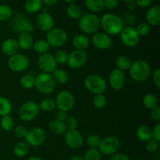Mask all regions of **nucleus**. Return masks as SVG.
Masks as SVG:
<instances>
[{
  "label": "nucleus",
  "instance_id": "obj_27",
  "mask_svg": "<svg viewBox=\"0 0 160 160\" xmlns=\"http://www.w3.org/2000/svg\"><path fill=\"white\" fill-rule=\"evenodd\" d=\"M43 2L42 0H26L24 3L25 10L28 13H36L42 9Z\"/></svg>",
  "mask_w": 160,
  "mask_h": 160
},
{
  "label": "nucleus",
  "instance_id": "obj_35",
  "mask_svg": "<svg viewBox=\"0 0 160 160\" xmlns=\"http://www.w3.org/2000/svg\"><path fill=\"white\" fill-rule=\"evenodd\" d=\"M67 14L70 18L73 20H79V18L82 15V12H81V8L78 5L72 3L67 6Z\"/></svg>",
  "mask_w": 160,
  "mask_h": 160
},
{
  "label": "nucleus",
  "instance_id": "obj_49",
  "mask_svg": "<svg viewBox=\"0 0 160 160\" xmlns=\"http://www.w3.org/2000/svg\"><path fill=\"white\" fill-rule=\"evenodd\" d=\"M109 160H131L128 155L122 152H117L116 154L111 156Z\"/></svg>",
  "mask_w": 160,
  "mask_h": 160
},
{
  "label": "nucleus",
  "instance_id": "obj_14",
  "mask_svg": "<svg viewBox=\"0 0 160 160\" xmlns=\"http://www.w3.org/2000/svg\"><path fill=\"white\" fill-rule=\"evenodd\" d=\"M38 67L42 73H52V72L57 68V63L53 57V55L47 52L40 55L38 59Z\"/></svg>",
  "mask_w": 160,
  "mask_h": 160
},
{
  "label": "nucleus",
  "instance_id": "obj_24",
  "mask_svg": "<svg viewBox=\"0 0 160 160\" xmlns=\"http://www.w3.org/2000/svg\"><path fill=\"white\" fill-rule=\"evenodd\" d=\"M136 136L141 142H147L152 139V129L146 125H141L136 130Z\"/></svg>",
  "mask_w": 160,
  "mask_h": 160
},
{
  "label": "nucleus",
  "instance_id": "obj_33",
  "mask_svg": "<svg viewBox=\"0 0 160 160\" xmlns=\"http://www.w3.org/2000/svg\"><path fill=\"white\" fill-rule=\"evenodd\" d=\"M38 106L39 109L46 112H52V111L56 108V102H55L54 99H52V98H44L43 100L41 101Z\"/></svg>",
  "mask_w": 160,
  "mask_h": 160
},
{
  "label": "nucleus",
  "instance_id": "obj_22",
  "mask_svg": "<svg viewBox=\"0 0 160 160\" xmlns=\"http://www.w3.org/2000/svg\"><path fill=\"white\" fill-rule=\"evenodd\" d=\"M72 45L76 50L84 51L90 45V41L85 34H76L72 39Z\"/></svg>",
  "mask_w": 160,
  "mask_h": 160
},
{
  "label": "nucleus",
  "instance_id": "obj_5",
  "mask_svg": "<svg viewBox=\"0 0 160 160\" xmlns=\"http://www.w3.org/2000/svg\"><path fill=\"white\" fill-rule=\"evenodd\" d=\"M85 88L94 95L103 94L107 89V82L102 76L98 74H91L84 81Z\"/></svg>",
  "mask_w": 160,
  "mask_h": 160
},
{
  "label": "nucleus",
  "instance_id": "obj_58",
  "mask_svg": "<svg viewBox=\"0 0 160 160\" xmlns=\"http://www.w3.org/2000/svg\"><path fill=\"white\" fill-rule=\"evenodd\" d=\"M63 2H65L66 3H67V4H72V3H73L75 2V0H62Z\"/></svg>",
  "mask_w": 160,
  "mask_h": 160
},
{
  "label": "nucleus",
  "instance_id": "obj_9",
  "mask_svg": "<svg viewBox=\"0 0 160 160\" xmlns=\"http://www.w3.org/2000/svg\"><path fill=\"white\" fill-rule=\"evenodd\" d=\"M120 148V140L114 136H109L101 140L98 148L102 154L106 156H112L118 152Z\"/></svg>",
  "mask_w": 160,
  "mask_h": 160
},
{
  "label": "nucleus",
  "instance_id": "obj_26",
  "mask_svg": "<svg viewBox=\"0 0 160 160\" xmlns=\"http://www.w3.org/2000/svg\"><path fill=\"white\" fill-rule=\"evenodd\" d=\"M85 6L92 13H98L104 9L103 0H85Z\"/></svg>",
  "mask_w": 160,
  "mask_h": 160
},
{
  "label": "nucleus",
  "instance_id": "obj_59",
  "mask_svg": "<svg viewBox=\"0 0 160 160\" xmlns=\"http://www.w3.org/2000/svg\"><path fill=\"white\" fill-rule=\"evenodd\" d=\"M120 1H123V2H129L133 1V0H120Z\"/></svg>",
  "mask_w": 160,
  "mask_h": 160
},
{
  "label": "nucleus",
  "instance_id": "obj_25",
  "mask_svg": "<svg viewBox=\"0 0 160 160\" xmlns=\"http://www.w3.org/2000/svg\"><path fill=\"white\" fill-rule=\"evenodd\" d=\"M48 129L52 134L56 135H60V134H65L67 130V127L64 122L59 121L58 120H53L48 124Z\"/></svg>",
  "mask_w": 160,
  "mask_h": 160
},
{
  "label": "nucleus",
  "instance_id": "obj_17",
  "mask_svg": "<svg viewBox=\"0 0 160 160\" xmlns=\"http://www.w3.org/2000/svg\"><path fill=\"white\" fill-rule=\"evenodd\" d=\"M35 23L38 28L44 32L51 31L55 25L54 19L48 12H41L38 13L36 17Z\"/></svg>",
  "mask_w": 160,
  "mask_h": 160
},
{
  "label": "nucleus",
  "instance_id": "obj_43",
  "mask_svg": "<svg viewBox=\"0 0 160 160\" xmlns=\"http://www.w3.org/2000/svg\"><path fill=\"white\" fill-rule=\"evenodd\" d=\"M135 30L139 36H145L149 33L150 26L146 22H142L139 24H138Z\"/></svg>",
  "mask_w": 160,
  "mask_h": 160
},
{
  "label": "nucleus",
  "instance_id": "obj_55",
  "mask_svg": "<svg viewBox=\"0 0 160 160\" xmlns=\"http://www.w3.org/2000/svg\"><path fill=\"white\" fill-rule=\"evenodd\" d=\"M127 4H128V9H130V10H134V9L136 8V6H137L136 3L134 2V0H133V1L129 2H127Z\"/></svg>",
  "mask_w": 160,
  "mask_h": 160
},
{
  "label": "nucleus",
  "instance_id": "obj_39",
  "mask_svg": "<svg viewBox=\"0 0 160 160\" xmlns=\"http://www.w3.org/2000/svg\"><path fill=\"white\" fill-rule=\"evenodd\" d=\"M102 153L98 148H89L84 153V160H101Z\"/></svg>",
  "mask_w": 160,
  "mask_h": 160
},
{
  "label": "nucleus",
  "instance_id": "obj_3",
  "mask_svg": "<svg viewBox=\"0 0 160 160\" xmlns=\"http://www.w3.org/2000/svg\"><path fill=\"white\" fill-rule=\"evenodd\" d=\"M78 28L86 34H95L100 28V18L92 12L82 14L78 20Z\"/></svg>",
  "mask_w": 160,
  "mask_h": 160
},
{
  "label": "nucleus",
  "instance_id": "obj_54",
  "mask_svg": "<svg viewBox=\"0 0 160 160\" xmlns=\"http://www.w3.org/2000/svg\"><path fill=\"white\" fill-rule=\"evenodd\" d=\"M42 1L47 6H52L56 5L59 2V0H42Z\"/></svg>",
  "mask_w": 160,
  "mask_h": 160
},
{
  "label": "nucleus",
  "instance_id": "obj_15",
  "mask_svg": "<svg viewBox=\"0 0 160 160\" xmlns=\"http://www.w3.org/2000/svg\"><path fill=\"white\" fill-rule=\"evenodd\" d=\"M65 142L69 148L72 149H78L84 143V138L78 130H67L64 136Z\"/></svg>",
  "mask_w": 160,
  "mask_h": 160
},
{
  "label": "nucleus",
  "instance_id": "obj_20",
  "mask_svg": "<svg viewBox=\"0 0 160 160\" xmlns=\"http://www.w3.org/2000/svg\"><path fill=\"white\" fill-rule=\"evenodd\" d=\"M19 45L17 40L13 38H7L3 41L1 45L2 52L4 55L7 56H12L18 53Z\"/></svg>",
  "mask_w": 160,
  "mask_h": 160
},
{
  "label": "nucleus",
  "instance_id": "obj_57",
  "mask_svg": "<svg viewBox=\"0 0 160 160\" xmlns=\"http://www.w3.org/2000/svg\"><path fill=\"white\" fill-rule=\"evenodd\" d=\"M28 160H43L42 158L38 157V156H32V157H30Z\"/></svg>",
  "mask_w": 160,
  "mask_h": 160
},
{
  "label": "nucleus",
  "instance_id": "obj_56",
  "mask_svg": "<svg viewBox=\"0 0 160 160\" xmlns=\"http://www.w3.org/2000/svg\"><path fill=\"white\" fill-rule=\"evenodd\" d=\"M70 160H84V159H83V157H81L80 156H74L70 158Z\"/></svg>",
  "mask_w": 160,
  "mask_h": 160
},
{
  "label": "nucleus",
  "instance_id": "obj_45",
  "mask_svg": "<svg viewBox=\"0 0 160 160\" xmlns=\"http://www.w3.org/2000/svg\"><path fill=\"white\" fill-rule=\"evenodd\" d=\"M159 142H156L154 139H151V140L148 141L146 142V145H145V148L146 150L150 153H154L159 148Z\"/></svg>",
  "mask_w": 160,
  "mask_h": 160
},
{
  "label": "nucleus",
  "instance_id": "obj_28",
  "mask_svg": "<svg viewBox=\"0 0 160 160\" xmlns=\"http://www.w3.org/2000/svg\"><path fill=\"white\" fill-rule=\"evenodd\" d=\"M30 146L26 142H20L16 144L13 147V154L17 157H24L29 152Z\"/></svg>",
  "mask_w": 160,
  "mask_h": 160
},
{
  "label": "nucleus",
  "instance_id": "obj_32",
  "mask_svg": "<svg viewBox=\"0 0 160 160\" xmlns=\"http://www.w3.org/2000/svg\"><path fill=\"white\" fill-rule=\"evenodd\" d=\"M52 77L54 78L56 83H59L60 84H64L68 81L69 77L68 73L62 69L56 68L52 72Z\"/></svg>",
  "mask_w": 160,
  "mask_h": 160
},
{
  "label": "nucleus",
  "instance_id": "obj_8",
  "mask_svg": "<svg viewBox=\"0 0 160 160\" xmlns=\"http://www.w3.org/2000/svg\"><path fill=\"white\" fill-rule=\"evenodd\" d=\"M55 102H56V107L59 111L67 112L71 110L74 106L75 98L71 92L63 90L57 94Z\"/></svg>",
  "mask_w": 160,
  "mask_h": 160
},
{
  "label": "nucleus",
  "instance_id": "obj_4",
  "mask_svg": "<svg viewBox=\"0 0 160 160\" xmlns=\"http://www.w3.org/2000/svg\"><path fill=\"white\" fill-rule=\"evenodd\" d=\"M34 87L45 95H50L56 90V83L51 73H41L35 77Z\"/></svg>",
  "mask_w": 160,
  "mask_h": 160
},
{
  "label": "nucleus",
  "instance_id": "obj_29",
  "mask_svg": "<svg viewBox=\"0 0 160 160\" xmlns=\"http://www.w3.org/2000/svg\"><path fill=\"white\" fill-rule=\"evenodd\" d=\"M143 105L146 109L152 110L159 106V98L154 94H146L143 98Z\"/></svg>",
  "mask_w": 160,
  "mask_h": 160
},
{
  "label": "nucleus",
  "instance_id": "obj_60",
  "mask_svg": "<svg viewBox=\"0 0 160 160\" xmlns=\"http://www.w3.org/2000/svg\"></svg>",
  "mask_w": 160,
  "mask_h": 160
},
{
  "label": "nucleus",
  "instance_id": "obj_34",
  "mask_svg": "<svg viewBox=\"0 0 160 160\" xmlns=\"http://www.w3.org/2000/svg\"><path fill=\"white\" fill-rule=\"evenodd\" d=\"M131 63L132 62L131 59L126 56H120L116 59V66H117V69L122 70V71L129 70Z\"/></svg>",
  "mask_w": 160,
  "mask_h": 160
},
{
  "label": "nucleus",
  "instance_id": "obj_30",
  "mask_svg": "<svg viewBox=\"0 0 160 160\" xmlns=\"http://www.w3.org/2000/svg\"><path fill=\"white\" fill-rule=\"evenodd\" d=\"M32 47L34 51L39 55L47 53L50 48V45H48L47 41L43 40V39H40V40L36 41L35 42H34Z\"/></svg>",
  "mask_w": 160,
  "mask_h": 160
},
{
  "label": "nucleus",
  "instance_id": "obj_40",
  "mask_svg": "<svg viewBox=\"0 0 160 160\" xmlns=\"http://www.w3.org/2000/svg\"><path fill=\"white\" fill-rule=\"evenodd\" d=\"M107 104V99L103 94L95 95L93 98V105L96 109H104Z\"/></svg>",
  "mask_w": 160,
  "mask_h": 160
},
{
  "label": "nucleus",
  "instance_id": "obj_47",
  "mask_svg": "<svg viewBox=\"0 0 160 160\" xmlns=\"http://www.w3.org/2000/svg\"><path fill=\"white\" fill-rule=\"evenodd\" d=\"M152 137L156 142H160V124L157 123L156 126L152 129Z\"/></svg>",
  "mask_w": 160,
  "mask_h": 160
},
{
  "label": "nucleus",
  "instance_id": "obj_38",
  "mask_svg": "<svg viewBox=\"0 0 160 160\" xmlns=\"http://www.w3.org/2000/svg\"><path fill=\"white\" fill-rule=\"evenodd\" d=\"M14 124H15V122H14L13 118L9 115L2 117L0 120L1 128L6 131H9L13 129Z\"/></svg>",
  "mask_w": 160,
  "mask_h": 160
},
{
  "label": "nucleus",
  "instance_id": "obj_53",
  "mask_svg": "<svg viewBox=\"0 0 160 160\" xmlns=\"http://www.w3.org/2000/svg\"><path fill=\"white\" fill-rule=\"evenodd\" d=\"M67 113L65 112H62V111H59L56 114V120H59V121H62L65 123L66 120H67Z\"/></svg>",
  "mask_w": 160,
  "mask_h": 160
},
{
  "label": "nucleus",
  "instance_id": "obj_23",
  "mask_svg": "<svg viewBox=\"0 0 160 160\" xmlns=\"http://www.w3.org/2000/svg\"><path fill=\"white\" fill-rule=\"evenodd\" d=\"M17 44L19 45V48H22L23 50H28L33 46L34 40L31 33L23 32L19 34L17 38Z\"/></svg>",
  "mask_w": 160,
  "mask_h": 160
},
{
  "label": "nucleus",
  "instance_id": "obj_7",
  "mask_svg": "<svg viewBox=\"0 0 160 160\" xmlns=\"http://www.w3.org/2000/svg\"><path fill=\"white\" fill-rule=\"evenodd\" d=\"M39 111L40 109L37 103L33 101L25 102L19 108V118L24 122L31 121L38 117Z\"/></svg>",
  "mask_w": 160,
  "mask_h": 160
},
{
  "label": "nucleus",
  "instance_id": "obj_31",
  "mask_svg": "<svg viewBox=\"0 0 160 160\" xmlns=\"http://www.w3.org/2000/svg\"><path fill=\"white\" fill-rule=\"evenodd\" d=\"M12 106L10 101L5 97L0 96V117H5L12 112Z\"/></svg>",
  "mask_w": 160,
  "mask_h": 160
},
{
  "label": "nucleus",
  "instance_id": "obj_36",
  "mask_svg": "<svg viewBox=\"0 0 160 160\" xmlns=\"http://www.w3.org/2000/svg\"><path fill=\"white\" fill-rule=\"evenodd\" d=\"M35 78L31 74H24L20 80V84L23 88L31 89L34 87Z\"/></svg>",
  "mask_w": 160,
  "mask_h": 160
},
{
  "label": "nucleus",
  "instance_id": "obj_16",
  "mask_svg": "<svg viewBox=\"0 0 160 160\" xmlns=\"http://www.w3.org/2000/svg\"><path fill=\"white\" fill-rule=\"evenodd\" d=\"M87 62V54L84 51L73 50L67 58V65L72 69H79L82 67Z\"/></svg>",
  "mask_w": 160,
  "mask_h": 160
},
{
  "label": "nucleus",
  "instance_id": "obj_2",
  "mask_svg": "<svg viewBox=\"0 0 160 160\" xmlns=\"http://www.w3.org/2000/svg\"><path fill=\"white\" fill-rule=\"evenodd\" d=\"M131 79L136 82H145L151 74V67L147 61L144 59H138L131 63L129 70Z\"/></svg>",
  "mask_w": 160,
  "mask_h": 160
},
{
  "label": "nucleus",
  "instance_id": "obj_11",
  "mask_svg": "<svg viewBox=\"0 0 160 160\" xmlns=\"http://www.w3.org/2000/svg\"><path fill=\"white\" fill-rule=\"evenodd\" d=\"M46 139V133L42 128L36 127L28 131L25 140L29 146L38 147L45 142Z\"/></svg>",
  "mask_w": 160,
  "mask_h": 160
},
{
  "label": "nucleus",
  "instance_id": "obj_18",
  "mask_svg": "<svg viewBox=\"0 0 160 160\" xmlns=\"http://www.w3.org/2000/svg\"><path fill=\"white\" fill-rule=\"evenodd\" d=\"M126 82L124 72L116 68L110 72L109 75V84L112 89L116 91L123 88Z\"/></svg>",
  "mask_w": 160,
  "mask_h": 160
},
{
  "label": "nucleus",
  "instance_id": "obj_48",
  "mask_svg": "<svg viewBox=\"0 0 160 160\" xmlns=\"http://www.w3.org/2000/svg\"><path fill=\"white\" fill-rule=\"evenodd\" d=\"M104 7L108 9H114L118 6L119 0H103Z\"/></svg>",
  "mask_w": 160,
  "mask_h": 160
},
{
  "label": "nucleus",
  "instance_id": "obj_51",
  "mask_svg": "<svg viewBox=\"0 0 160 160\" xmlns=\"http://www.w3.org/2000/svg\"><path fill=\"white\" fill-rule=\"evenodd\" d=\"M152 79H153V82H154L155 85L159 88H160V70L159 68L156 69V70L153 73V76H152Z\"/></svg>",
  "mask_w": 160,
  "mask_h": 160
},
{
  "label": "nucleus",
  "instance_id": "obj_46",
  "mask_svg": "<svg viewBox=\"0 0 160 160\" xmlns=\"http://www.w3.org/2000/svg\"><path fill=\"white\" fill-rule=\"evenodd\" d=\"M67 130H76L78 128V122L75 117H68L67 120L65 121Z\"/></svg>",
  "mask_w": 160,
  "mask_h": 160
},
{
  "label": "nucleus",
  "instance_id": "obj_6",
  "mask_svg": "<svg viewBox=\"0 0 160 160\" xmlns=\"http://www.w3.org/2000/svg\"><path fill=\"white\" fill-rule=\"evenodd\" d=\"M68 35L65 30L60 28H53L47 32L46 41L50 46L53 48H60L67 42Z\"/></svg>",
  "mask_w": 160,
  "mask_h": 160
},
{
  "label": "nucleus",
  "instance_id": "obj_41",
  "mask_svg": "<svg viewBox=\"0 0 160 160\" xmlns=\"http://www.w3.org/2000/svg\"><path fill=\"white\" fill-rule=\"evenodd\" d=\"M101 142V138L99 136L95 134H89L86 138V143L89 148H98Z\"/></svg>",
  "mask_w": 160,
  "mask_h": 160
},
{
  "label": "nucleus",
  "instance_id": "obj_13",
  "mask_svg": "<svg viewBox=\"0 0 160 160\" xmlns=\"http://www.w3.org/2000/svg\"><path fill=\"white\" fill-rule=\"evenodd\" d=\"M120 34L122 43L129 48L136 46L140 41V36L138 35L134 27L128 26L123 28Z\"/></svg>",
  "mask_w": 160,
  "mask_h": 160
},
{
  "label": "nucleus",
  "instance_id": "obj_10",
  "mask_svg": "<svg viewBox=\"0 0 160 160\" xmlns=\"http://www.w3.org/2000/svg\"><path fill=\"white\" fill-rule=\"evenodd\" d=\"M11 28L15 33L28 32L31 33L34 31V24L23 14H18L11 21Z\"/></svg>",
  "mask_w": 160,
  "mask_h": 160
},
{
  "label": "nucleus",
  "instance_id": "obj_37",
  "mask_svg": "<svg viewBox=\"0 0 160 160\" xmlns=\"http://www.w3.org/2000/svg\"><path fill=\"white\" fill-rule=\"evenodd\" d=\"M12 9L6 4L0 5V21H6L12 17Z\"/></svg>",
  "mask_w": 160,
  "mask_h": 160
},
{
  "label": "nucleus",
  "instance_id": "obj_50",
  "mask_svg": "<svg viewBox=\"0 0 160 160\" xmlns=\"http://www.w3.org/2000/svg\"><path fill=\"white\" fill-rule=\"evenodd\" d=\"M151 117L152 120H155V121H157V122L160 121V107H159V106H158L157 107H156V108H154L153 109H152Z\"/></svg>",
  "mask_w": 160,
  "mask_h": 160
},
{
  "label": "nucleus",
  "instance_id": "obj_19",
  "mask_svg": "<svg viewBox=\"0 0 160 160\" xmlns=\"http://www.w3.org/2000/svg\"><path fill=\"white\" fill-rule=\"evenodd\" d=\"M92 44L98 49L108 50L112 47V39L105 32L97 31L92 37Z\"/></svg>",
  "mask_w": 160,
  "mask_h": 160
},
{
  "label": "nucleus",
  "instance_id": "obj_21",
  "mask_svg": "<svg viewBox=\"0 0 160 160\" xmlns=\"http://www.w3.org/2000/svg\"><path fill=\"white\" fill-rule=\"evenodd\" d=\"M146 23L151 26L156 27L160 23V7L159 6H154L149 8L145 14Z\"/></svg>",
  "mask_w": 160,
  "mask_h": 160
},
{
  "label": "nucleus",
  "instance_id": "obj_42",
  "mask_svg": "<svg viewBox=\"0 0 160 160\" xmlns=\"http://www.w3.org/2000/svg\"><path fill=\"white\" fill-rule=\"evenodd\" d=\"M53 57H54L56 63L60 64V65H64V64L67 63V62L68 53H67L66 51H64V50L59 49V50H57V51L55 52Z\"/></svg>",
  "mask_w": 160,
  "mask_h": 160
},
{
  "label": "nucleus",
  "instance_id": "obj_44",
  "mask_svg": "<svg viewBox=\"0 0 160 160\" xmlns=\"http://www.w3.org/2000/svg\"><path fill=\"white\" fill-rule=\"evenodd\" d=\"M14 134L17 136L18 138H25L28 134V130L25 128L24 126L22 125H18L13 128Z\"/></svg>",
  "mask_w": 160,
  "mask_h": 160
},
{
  "label": "nucleus",
  "instance_id": "obj_52",
  "mask_svg": "<svg viewBox=\"0 0 160 160\" xmlns=\"http://www.w3.org/2000/svg\"><path fill=\"white\" fill-rule=\"evenodd\" d=\"M137 6L142 8H147L152 4V0H134Z\"/></svg>",
  "mask_w": 160,
  "mask_h": 160
},
{
  "label": "nucleus",
  "instance_id": "obj_12",
  "mask_svg": "<svg viewBox=\"0 0 160 160\" xmlns=\"http://www.w3.org/2000/svg\"><path fill=\"white\" fill-rule=\"evenodd\" d=\"M29 59L23 54H17L9 56L7 65L11 70L14 72L24 71L29 67Z\"/></svg>",
  "mask_w": 160,
  "mask_h": 160
},
{
  "label": "nucleus",
  "instance_id": "obj_1",
  "mask_svg": "<svg viewBox=\"0 0 160 160\" xmlns=\"http://www.w3.org/2000/svg\"><path fill=\"white\" fill-rule=\"evenodd\" d=\"M100 27L104 32L109 35H117L120 34L124 28L123 19L114 13H105L100 19Z\"/></svg>",
  "mask_w": 160,
  "mask_h": 160
}]
</instances>
